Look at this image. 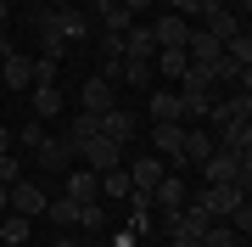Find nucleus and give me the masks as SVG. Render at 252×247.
Instances as JSON below:
<instances>
[{
  "mask_svg": "<svg viewBox=\"0 0 252 247\" xmlns=\"http://www.w3.org/2000/svg\"><path fill=\"white\" fill-rule=\"evenodd\" d=\"M219 107H224L230 118H252V90H224V96H219Z\"/></svg>",
  "mask_w": 252,
  "mask_h": 247,
  "instance_id": "obj_27",
  "label": "nucleus"
},
{
  "mask_svg": "<svg viewBox=\"0 0 252 247\" xmlns=\"http://www.w3.org/2000/svg\"><path fill=\"white\" fill-rule=\"evenodd\" d=\"M235 90H252V68H241V79H235Z\"/></svg>",
  "mask_w": 252,
  "mask_h": 247,
  "instance_id": "obj_39",
  "label": "nucleus"
},
{
  "mask_svg": "<svg viewBox=\"0 0 252 247\" xmlns=\"http://www.w3.org/2000/svg\"><path fill=\"white\" fill-rule=\"evenodd\" d=\"M168 11H180V17H196V11H202V0H168Z\"/></svg>",
  "mask_w": 252,
  "mask_h": 247,
  "instance_id": "obj_34",
  "label": "nucleus"
},
{
  "mask_svg": "<svg viewBox=\"0 0 252 247\" xmlns=\"http://www.w3.org/2000/svg\"><path fill=\"white\" fill-rule=\"evenodd\" d=\"M174 247H202V242H190V236H174Z\"/></svg>",
  "mask_w": 252,
  "mask_h": 247,
  "instance_id": "obj_41",
  "label": "nucleus"
},
{
  "mask_svg": "<svg viewBox=\"0 0 252 247\" xmlns=\"http://www.w3.org/2000/svg\"><path fill=\"white\" fill-rule=\"evenodd\" d=\"M0 84H6V90H34V56L11 51L6 62H0Z\"/></svg>",
  "mask_w": 252,
  "mask_h": 247,
  "instance_id": "obj_10",
  "label": "nucleus"
},
{
  "mask_svg": "<svg viewBox=\"0 0 252 247\" xmlns=\"http://www.w3.org/2000/svg\"><path fill=\"white\" fill-rule=\"evenodd\" d=\"M62 197H73L79 208H101V174H90V169H67V191Z\"/></svg>",
  "mask_w": 252,
  "mask_h": 247,
  "instance_id": "obj_7",
  "label": "nucleus"
},
{
  "mask_svg": "<svg viewBox=\"0 0 252 247\" xmlns=\"http://www.w3.org/2000/svg\"><path fill=\"white\" fill-rule=\"evenodd\" d=\"M6 17H11V6H6V0H0V28H6Z\"/></svg>",
  "mask_w": 252,
  "mask_h": 247,
  "instance_id": "obj_42",
  "label": "nucleus"
},
{
  "mask_svg": "<svg viewBox=\"0 0 252 247\" xmlns=\"http://www.w3.org/2000/svg\"><path fill=\"white\" fill-rule=\"evenodd\" d=\"M124 45H129V56H146V62H152V56H157V34H152L146 23H135V28L124 34Z\"/></svg>",
  "mask_w": 252,
  "mask_h": 247,
  "instance_id": "obj_22",
  "label": "nucleus"
},
{
  "mask_svg": "<svg viewBox=\"0 0 252 247\" xmlns=\"http://www.w3.org/2000/svg\"><path fill=\"white\" fill-rule=\"evenodd\" d=\"M39 34H62L67 45L73 39H90V17L79 6H62V11H39Z\"/></svg>",
  "mask_w": 252,
  "mask_h": 247,
  "instance_id": "obj_1",
  "label": "nucleus"
},
{
  "mask_svg": "<svg viewBox=\"0 0 252 247\" xmlns=\"http://www.w3.org/2000/svg\"><path fill=\"white\" fill-rule=\"evenodd\" d=\"M157 68L146 62V56H124V68H118V84H135V90H152Z\"/></svg>",
  "mask_w": 252,
  "mask_h": 247,
  "instance_id": "obj_18",
  "label": "nucleus"
},
{
  "mask_svg": "<svg viewBox=\"0 0 252 247\" xmlns=\"http://www.w3.org/2000/svg\"><path fill=\"white\" fill-rule=\"evenodd\" d=\"M152 68H157L162 79H185V73H190V51H157Z\"/></svg>",
  "mask_w": 252,
  "mask_h": 247,
  "instance_id": "obj_20",
  "label": "nucleus"
},
{
  "mask_svg": "<svg viewBox=\"0 0 252 247\" xmlns=\"http://www.w3.org/2000/svg\"><path fill=\"white\" fill-rule=\"evenodd\" d=\"M11 141H17V135H11V124H0V152H11Z\"/></svg>",
  "mask_w": 252,
  "mask_h": 247,
  "instance_id": "obj_37",
  "label": "nucleus"
},
{
  "mask_svg": "<svg viewBox=\"0 0 252 247\" xmlns=\"http://www.w3.org/2000/svg\"><path fill=\"white\" fill-rule=\"evenodd\" d=\"M0 62H6V56H0Z\"/></svg>",
  "mask_w": 252,
  "mask_h": 247,
  "instance_id": "obj_43",
  "label": "nucleus"
},
{
  "mask_svg": "<svg viewBox=\"0 0 252 247\" xmlns=\"http://www.w3.org/2000/svg\"><path fill=\"white\" fill-rule=\"evenodd\" d=\"M34 112L39 118H56L62 112V84H34Z\"/></svg>",
  "mask_w": 252,
  "mask_h": 247,
  "instance_id": "obj_24",
  "label": "nucleus"
},
{
  "mask_svg": "<svg viewBox=\"0 0 252 247\" xmlns=\"http://www.w3.org/2000/svg\"><path fill=\"white\" fill-rule=\"evenodd\" d=\"M202 174H207V185H235V180H241V152H224V146H219L202 163Z\"/></svg>",
  "mask_w": 252,
  "mask_h": 247,
  "instance_id": "obj_8",
  "label": "nucleus"
},
{
  "mask_svg": "<svg viewBox=\"0 0 252 247\" xmlns=\"http://www.w3.org/2000/svg\"><path fill=\"white\" fill-rule=\"evenodd\" d=\"M95 17H101L107 34H129V28H135V11H129L124 0H95Z\"/></svg>",
  "mask_w": 252,
  "mask_h": 247,
  "instance_id": "obj_13",
  "label": "nucleus"
},
{
  "mask_svg": "<svg viewBox=\"0 0 252 247\" xmlns=\"http://www.w3.org/2000/svg\"><path fill=\"white\" fill-rule=\"evenodd\" d=\"M213 11H224V0H202V11H196V17H213Z\"/></svg>",
  "mask_w": 252,
  "mask_h": 247,
  "instance_id": "obj_35",
  "label": "nucleus"
},
{
  "mask_svg": "<svg viewBox=\"0 0 252 247\" xmlns=\"http://www.w3.org/2000/svg\"><path fill=\"white\" fill-rule=\"evenodd\" d=\"M0 247H28V213H0Z\"/></svg>",
  "mask_w": 252,
  "mask_h": 247,
  "instance_id": "obj_21",
  "label": "nucleus"
},
{
  "mask_svg": "<svg viewBox=\"0 0 252 247\" xmlns=\"http://www.w3.org/2000/svg\"><path fill=\"white\" fill-rule=\"evenodd\" d=\"M17 180H23V163L11 152H0V185H17Z\"/></svg>",
  "mask_w": 252,
  "mask_h": 247,
  "instance_id": "obj_32",
  "label": "nucleus"
},
{
  "mask_svg": "<svg viewBox=\"0 0 252 247\" xmlns=\"http://www.w3.org/2000/svg\"><path fill=\"white\" fill-rule=\"evenodd\" d=\"M196 202L207 208V219H230V213L247 202V191H241V185H207V191H202Z\"/></svg>",
  "mask_w": 252,
  "mask_h": 247,
  "instance_id": "obj_4",
  "label": "nucleus"
},
{
  "mask_svg": "<svg viewBox=\"0 0 252 247\" xmlns=\"http://www.w3.org/2000/svg\"><path fill=\"white\" fill-rule=\"evenodd\" d=\"M152 34H157V51H185V39H190V17H180V11H162V17L152 23Z\"/></svg>",
  "mask_w": 252,
  "mask_h": 247,
  "instance_id": "obj_6",
  "label": "nucleus"
},
{
  "mask_svg": "<svg viewBox=\"0 0 252 247\" xmlns=\"http://www.w3.org/2000/svg\"><path fill=\"white\" fill-rule=\"evenodd\" d=\"M73 157H79V152H73V141L67 135H45V146H39V163H45V169H73Z\"/></svg>",
  "mask_w": 252,
  "mask_h": 247,
  "instance_id": "obj_15",
  "label": "nucleus"
},
{
  "mask_svg": "<svg viewBox=\"0 0 252 247\" xmlns=\"http://www.w3.org/2000/svg\"><path fill=\"white\" fill-rule=\"evenodd\" d=\"M224 56H230L235 68H252V34H235L230 45H224Z\"/></svg>",
  "mask_w": 252,
  "mask_h": 247,
  "instance_id": "obj_29",
  "label": "nucleus"
},
{
  "mask_svg": "<svg viewBox=\"0 0 252 247\" xmlns=\"http://www.w3.org/2000/svg\"><path fill=\"white\" fill-rule=\"evenodd\" d=\"M124 202H129V213H135V230H146V213H152V208H157V202H152V197H146V191H129Z\"/></svg>",
  "mask_w": 252,
  "mask_h": 247,
  "instance_id": "obj_30",
  "label": "nucleus"
},
{
  "mask_svg": "<svg viewBox=\"0 0 252 247\" xmlns=\"http://www.w3.org/2000/svg\"><path fill=\"white\" fill-rule=\"evenodd\" d=\"M0 213H11V185H0Z\"/></svg>",
  "mask_w": 252,
  "mask_h": 247,
  "instance_id": "obj_38",
  "label": "nucleus"
},
{
  "mask_svg": "<svg viewBox=\"0 0 252 247\" xmlns=\"http://www.w3.org/2000/svg\"><path fill=\"white\" fill-rule=\"evenodd\" d=\"M45 208H51V197L39 191L34 180H17V185H11V213H28V219H34V213H45Z\"/></svg>",
  "mask_w": 252,
  "mask_h": 247,
  "instance_id": "obj_11",
  "label": "nucleus"
},
{
  "mask_svg": "<svg viewBox=\"0 0 252 247\" xmlns=\"http://www.w3.org/2000/svg\"><path fill=\"white\" fill-rule=\"evenodd\" d=\"M152 202H157L162 213L185 208V180H180V174H162V180H157V191H152Z\"/></svg>",
  "mask_w": 252,
  "mask_h": 247,
  "instance_id": "obj_19",
  "label": "nucleus"
},
{
  "mask_svg": "<svg viewBox=\"0 0 252 247\" xmlns=\"http://www.w3.org/2000/svg\"><path fill=\"white\" fill-rule=\"evenodd\" d=\"M34 84H56V56H34Z\"/></svg>",
  "mask_w": 252,
  "mask_h": 247,
  "instance_id": "obj_33",
  "label": "nucleus"
},
{
  "mask_svg": "<svg viewBox=\"0 0 252 247\" xmlns=\"http://www.w3.org/2000/svg\"><path fill=\"white\" fill-rule=\"evenodd\" d=\"M185 51H190V68H213L219 56H224V45H219V34H207V28H190Z\"/></svg>",
  "mask_w": 252,
  "mask_h": 247,
  "instance_id": "obj_9",
  "label": "nucleus"
},
{
  "mask_svg": "<svg viewBox=\"0 0 252 247\" xmlns=\"http://www.w3.org/2000/svg\"><path fill=\"white\" fill-rule=\"evenodd\" d=\"M202 247H235V225L230 219H213V225L202 230Z\"/></svg>",
  "mask_w": 252,
  "mask_h": 247,
  "instance_id": "obj_28",
  "label": "nucleus"
},
{
  "mask_svg": "<svg viewBox=\"0 0 252 247\" xmlns=\"http://www.w3.org/2000/svg\"><path fill=\"white\" fill-rule=\"evenodd\" d=\"M124 6H129V11H135V17H140V11H152L157 0H124Z\"/></svg>",
  "mask_w": 252,
  "mask_h": 247,
  "instance_id": "obj_36",
  "label": "nucleus"
},
{
  "mask_svg": "<svg viewBox=\"0 0 252 247\" xmlns=\"http://www.w3.org/2000/svg\"><path fill=\"white\" fill-rule=\"evenodd\" d=\"M162 174H168V163H162L157 152H146V157H135V169H129V180H135V191H146V197H152Z\"/></svg>",
  "mask_w": 252,
  "mask_h": 247,
  "instance_id": "obj_12",
  "label": "nucleus"
},
{
  "mask_svg": "<svg viewBox=\"0 0 252 247\" xmlns=\"http://www.w3.org/2000/svg\"><path fill=\"white\" fill-rule=\"evenodd\" d=\"M45 219H56V225H84V208L73 197H56L51 208H45Z\"/></svg>",
  "mask_w": 252,
  "mask_h": 247,
  "instance_id": "obj_26",
  "label": "nucleus"
},
{
  "mask_svg": "<svg viewBox=\"0 0 252 247\" xmlns=\"http://www.w3.org/2000/svg\"><path fill=\"white\" fill-rule=\"evenodd\" d=\"M146 112H152V124H180V90H152V101H146Z\"/></svg>",
  "mask_w": 252,
  "mask_h": 247,
  "instance_id": "obj_16",
  "label": "nucleus"
},
{
  "mask_svg": "<svg viewBox=\"0 0 252 247\" xmlns=\"http://www.w3.org/2000/svg\"><path fill=\"white\" fill-rule=\"evenodd\" d=\"M51 247H84V242H79V236H56Z\"/></svg>",
  "mask_w": 252,
  "mask_h": 247,
  "instance_id": "obj_40",
  "label": "nucleus"
},
{
  "mask_svg": "<svg viewBox=\"0 0 252 247\" xmlns=\"http://www.w3.org/2000/svg\"><path fill=\"white\" fill-rule=\"evenodd\" d=\"M129 191H135V180H129V169H107V174H101V197L124 202Z\"/></svg>",
  "mask_w": 252,
  "mask_h": 247,
  "instance_id": "obj_25",
  "label": "nucleus"
},
{
  "mask_svg": "<svg viewBox=\"0 0 252 247\" xmlns=\"http://www.w3.org/2000/svg\"><path fill=\"white\" fill-rule=\"evenodd\" d=\"M213 152H219V135H213V129H185V163L202 169Z\"/></svg>",
  "mask_w": 252,
  "mask_h": 247,
  "instance_id": "obj_17",
  "label": "nucleus"
},
{
  "mask_svg": "<svg viewBox=\"0 0 252 247\" xmlns=\"http://www.w3.org/2000/svg\"><path fill=\"white\" fill-rule=\"evenodd\" d=\"M79 157H84V169H90V174L124 169V146H118V141H107V135H90V141L79 146Z\"/></svg>",
  "mask_w": 252,
  "mask_h": 247,
  "instance_id": "obj_2",
  "label": "nucleus"
},
{
  "mask_svg": "<svg viewBox=\"0 0 252 247\" xmlns=\"http://www.w3.org/2000/svg\"><path fill=\"white\" fill-rule=\"evenodd\" d=\"M17 141H23L28 152H39V146H45V124H23V129H17Z\"/></svg>",
  "mask_w": 252,
  "mask_h": 247,
  "instance_id": "obj_31",
  "label": "nucleus"
},
{
  "mask_svg": "<svg viewBox=\"0 0 252 247\" xmlns=\"http://www.w3.org/2000/svg\"><path fill=\"white\" fill-rule=\"evenodd\" d=\"M207 34H219V45H230V39L241 34V17H235L230 6H224V11H213V17H207Z\"/></svg>",
  "mask_w": 252,
  "mask_h": 247,
  "instance_id": "obj_23",
  "label": "nucleus"
},
{
  "mask_svg": "<svg viewBox=\"0 0 252 247\" xmlns=\"http://www.w3.org/2000/svg\"><path fill=\"white\" fill-rule=\"evenodd\" d=\"M152 152L162 157V163L180 169V163H185V129H180V124H152Z\"/></svg>",
  "mask_w": 252,
  "mask_h": 247,
  "instance_id": "obj_5",
  "label": "nucleus"
},
{
  "mask_svg": "<svg viewBox=\"0 0 252 247\" xmlns=\"http://www.w3.org/2000/svg\"><path fill=\"white\" fill-rule=\"evenodd\" d=\"M95 129H101L107 141H118V146H124V141L135 135V112H129V107H112V112H101V118H95Z\"/></svg>",
  "mask_w": 252,
  "mask_h": 247,
  "instance_id": "obj_14",
  "label": "nucleus"
},
{
  "mask_svg": "<svg viewBox=\"0 0 252 247\" xmlns=\"http://www.w3.org/2000/svg\"><path fill=\"white\" fill-rule=\"evenodd\" d=\"M79 107L90 112V118H101V112H112V107H118V90H112V79L90 73V79L79 84Z\"/></svg>",
  "mask_w": 252,
  "mask_h": 247,
  "instance_id": "obj_3",
  "label": "nucleus"
}]
</instances>
